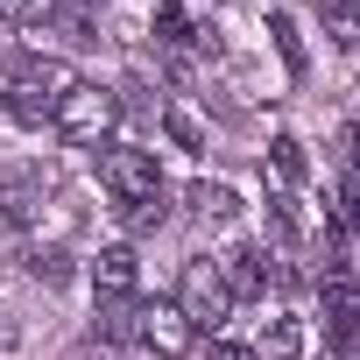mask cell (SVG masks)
I'll list each match as a JSON object with an SVG mask.
<instances>
[{
	"mask_svg": "<svg viewBox=\"0 0 360 360\" xmlns=\"http://www.w3.org/2000/svg\"><path fill=\"white\" fill-rule=\"evenodd\" d=\"M71 85H78V78H71V64H57V57H15L8 78H0V92H8V113L29 120V127H43Z\"/></svg>",
	"mask_w": 360,
	"mask_h": 360,
	"instance_id": "obj_1",
	"label": "cell"
},
{
	"mask_svg": "<svg viewBox=\"0 0 360 360\" xmlns=\"http://www.w3.org/2000/svg\"><path fill=\"white\" fill-rule=\"evenodd\" d=\"M113 113H120V92H106V85H71L64 99H57V113H50V127L64 134V141H78V148H99L106 141V127H113Z\"/></svg>",
	"mask_w": 360,
	"mask_h": 360,
	"instance_id": "obj_2",
	"label": "cell"
},
{
	"mask_svg": "<svg viewBox=\"0 0 360 360\" xmlns=\"http://www.w3.org/2000/svg\"><path fill=\"white\" fill-rule=\"evenodd\" d=\"M176 311L191 318V332H219V325L233 318V290H226V276H219V262H212V255L184 262V283H176Z\"/></svg>",
	"mask_w": 360,
	"mask_h": 360,
	"instance_id": "obj_3",
	"label": "cell"
},
{
	"mask_svg": "<svg viewBox=\"0 0 360 360\" xmlns=\"http://www.w3.org/2000/svg\"><path fill=\"white\" fill-rule=\"evenodd\" d=\"M99 184L120 198V205H141V198H162V169L148 148L134 141H99Z\"/></svg>",
	"mask_w": 360,
	"mask_h": 360,
	"instance_id": "obj_4",
	"label": "cell"
},
{
	"mask_svg": "<svg viewBox=\"0 0 360 360\" xmlns=\"http://www.w3.org/2000/svg\"><path fill=\"white\" fill-rule=\"evenodd\" d=\"M127 339H134L148 360H184V353L198 346L191 318L176 311V304H134V318H127Z\"/></svg>",
	"mask_w": 360,
	"mask_h": 360,
	"instance_id": "obj_5",
	"label": "cell"
},
{
	"mask_svg": "<svg viewBox=\"0 0 360 360\" xmlns=\"http://www.w3.org/2000/svg\"><path fill=\"white\" fill-rule=\"evenodd\" d=\"M318 304H325V332H332L339 346H360V283H353L339 262H325V276H318Z\"/></svg>",
	"mask_w": 360,
	"mask_h": 360,
	"instance_id": "obj_6",
	"label": "cell"
},
{
	"mask_svg": "<svg viewBox=\"0 0 360 360\" xmlns=\"http://www.w3.org/2000/svg\"><path fill=\"white\" fill-rule=\"evenodd\" d=\"M219 276H226L233 304H240V297H269V283H276V269H269V248H255V240L226 248V255H219Z\"/></svg>",
	"mask_w": 360,
	"mask_h": 360,
	"instance_id": "obj_7",
	"label": "cell"
},
{
	"mask_svg": "<svg viewBox=\"0 0 360 360\" xmlns=\"http://www.w3.org/2000/svg\"><path fill=\"white\" fill-rule=\"evenodd\" d=\"M92 290H99V304H134V290H141V262H134V248H99V262H92Z\"/></svg>",
	"mask_w": 360,
	"mask_h": 360,
	"instance_id": "obj_8",
	"label": "cell"
},
{
	"mask_svg": "<svg viewBox=\"0 0 360 360\" xmlns=\"http://www.w3.org/2000/svg\"><path fill=\"white\" fill-rule=\"evenodd\" d=\"M184 198H191V212H198L205 226H226V219L240 212V191H233V184H191Z\"/></svg>",
	"mask_w": 360,
	"mask_h": 360,
	"instance_id": "obj_9",
	"label": "cell"
},
{
	"mask_svg": "<svg viewBox=\"0 0 360 360\" xmlns=\"http://www.w3.org/2000/svg\"><path fill=\"white\" fill-rule=\"evenodd\" d=\"M262 360H304V325H297V318H269Z\"/></svg>",
	"mask_w": 360,
	"mask_h": 360,
	"instance_id": "obj_10",
	"label": "cell"
},
{
	"mask_svg": "<svg viewBox=\"0 0 360 360\" xmlns=\"http://www.w3.org/2000/svg\"><path fill=\"white\" fill-rule=\"evenodd\" d=\"M325 36H339L346 50H360V0H325Z\"/></svg>",
	"mask_w": 360,
	"mask_h": 360,
	"instance_id": "obj_11",
	"label": "cell"
},
{
	"mask_svg": "<svg viewBox=\"0 0 360 360\" xmlns=\"http://www.w3.org/2000/svg\"><path fill=\"white\" fill-rule=\"evenodd\" d=\"M198 29L184 22V8H176V0H155V43H169V50H184Z\"/></svg>",
	"mask_w": 360,
	"mask_h": 360,
	"instance_id": "obj_12",
	"label": "cell"
},
{
	"mask_svg": "<svg viewBox=\"0 0 360 360\" xmlns=\"http://www.w3.org/2000/svg\"><path fill=\"white\" fill-rule=\"evenodd\" d=\"M269 212H276V233H290V240H304V233H311V212H304L290 191H276V198H269Z\"/></svg>",
	"mask_w": 360,
	"mask_h": 360,
	"instance_id": "obj_13",
	"label": "cell"
},
{
	"mask_svg": "<svg viewBox=\"0 0 360 360\" xmlns=\"http://www.w3.org/2000/svg\"><path fill=\"white\" fill-rule=\"evenodd\" d=\"M269 36H276L283 64H290V71H304V43H297V22H290V15H269Z\"/></svg>",
	"mask_w": 360,
	"mask_h": 360,
	"instance_id": "obj_14",
	"label": "cell"
},
{
	"mask_svg": "<svg viewBox=\"0 0 360 360\" xmlns=\"http://www.w3.org/2000/svg\"><path fill=\"white\" fill-rule=\"evenodd\" d=\"M120 219H127V233H155L169 219V205L162 198H141V205H120Z\"/></svg>",
	"mask_w": 360,
	"mask_h": 360,
	"instance_id": "obj_15",
	"label": "cell"
},
{
	"mask_svg": "<svg viewBox=\"0 0 360 360\" xmlns=\"http://www.w3.org/2000/svg\"><path fill=\"white\" fill-rule=\"evenodd\" d=\"M162 127H169V141H176V148H205V127H198L184 106H169V113H162Z\"/></svg>",
	"mask_w": 360,
	"mask_h": 360,
	"instance_id": "obj_16",
	"label": "cell"
},
{
	"mask_svg": "<svg viewBox=\"0 0 360 360\" xmlns=\"http://www.w3.org/2000/svg\"><path fill=\"white\" fill-rule=\"evenodd\" d=\"M332 226L360 233V184H339V191H332Z\"/></svg>",
	"mask_w": 360,
	"mask_h": 360,
	"instance_id": "obj_17",
	"label": "cell"
},
{
	"mask_svg": "<svg viewBox=\"0 0 360 360\" xmlns=\"http://www.w3.org/2000/svg\"><path fill=\"white\" fill-rule=\"evenodd\" d=\"M276 169L283 176H304V141L297 134H276Z\"/></svg>",
	"mask_w": 360,
	"mask_h": 360,
	"instance_id": "obj_18",
	"label": "cell"
},
{
	"mask_svg": "<svg viewBox=\"0 0 360 360\" xmlns=\"http://www.w3.org/2000/svg\"><path fill=\"white\" fill-rule=\"evenodd\" d=\"M0 15H15V22H43V15H57V0H0Z\"/></svg>",
	"mask_w": 360,
	"mask_h": 360,
	"instance_id": "obj_19",
	"label": "cell"
},
{
	"mask_svg": "<svg viewBox=\"0 0 360 360\" xmlns=\"http://www.w3.org/2000/svg\"><path fill=\"white\" fill-rule=\"evenodd\" d=\"M8 219H15V226L36 219V191H29V184H8Z\"/></svg>",
	"mask_w": 360,
	"mask_h": 360,
	"instance_id": "obj_20",
	"label": "cell"
},
{
	"mask_svg": "<svg viewBox=\"0 0 360 360\" xmlns=\"http://www.w3.org/2000/svg\"><path fill=\"white\" fill-rule=\"evenodd\" d=\"M205 360H262V353H255V346H233V339H212Z\"/></svg>",
	"mask_w": 360,
	"mask_h": 360,
	"instance_id": "obj_21",
	"label": "cell"
},
{
	"mask_svg": "<svg viewBox=\"0 0 360 360\" xmlns=\"http://www.w3.org/2000/svg\"><path fill=\"white\" fill-rule=\"evenodd\" d=\"M346 162H353V184H360V120L346 127Z\"/></svg>",
	"mask_w": 360,
	"mask_h": 360,
	"instance_id": "obj_22",
	"label": "cell"
},
{
	"mask_svg": "<svg viewBox=\"0 0 360 360\" xmlns=\"http://www.w3.org/2000/svg\"><path fill=\"white\" fill-rule=\"evenodd\" d=\"M353 360H360V346H353Z\"/></svg>",
	"mask_w": 360,
	"mask_h": 360,
	"instance_id": "obj_23",
	"label": "cell"
}]
</instances>
